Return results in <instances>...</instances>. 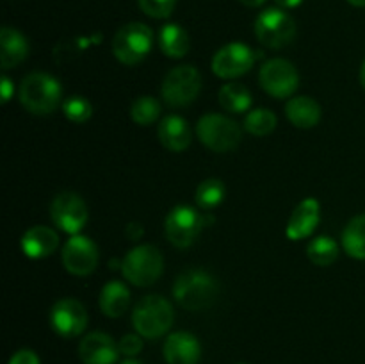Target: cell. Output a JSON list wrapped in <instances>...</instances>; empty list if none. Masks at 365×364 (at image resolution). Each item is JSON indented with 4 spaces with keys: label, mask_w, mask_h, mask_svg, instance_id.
I'll use <instances>...</instances> for the list:
<instances>
[{
    "label": "cell",
    "mask_w": 365,
    "mask_h": 364,
    "mask_svg": "<svg viewBox=\"0 0 365 364\" xmlns=\"http://www.w3.org/2000/svg\"><path fill=\"white\" fill-rule=\"evenodd\" d=\"M220 296V282L203 270H187L173 284V298L187 310H203Z\"/></svg>",
    "instance_id": "cell-1"
},
{
    "label": "cell",
    "mask_w": 365,
    "mask_h": 364,
    "mask_svg": "<svg viewBox=\"0 0 365 364\" xmlns=\"http://www.w3.org/2000/svg\"><path fill=\"white\" fill-rule=\"evenodd\" d=\"M63 96L61 82L50 74L34 71L29 74L20 84V102L29 113L50 114L57 109Z\"/></svg>",
    "instance_id": "cell-2"
},
{
    "label": "cell",
    "mask_w": 365,
    "mask_h": 364,
    "mask_svg": "<svg viewBox=\"0 0 365 364\" xmlns=\"http://www.w3.org/2000/svg\"><path fill=\"white\" fill-rule=\"evenodd\" d=\"M173 320V307L160 295L145 296L132 310V325L135 332L146 339H157L166 334Z\"/></svg>",
    "instance_id": "cell-3"
},
{
    "label": "cell",
    "mask_w": 365,
    "mask_h": 364,
    "mask_svg": "<svg viewBox=\"0 0 365 364\" xmlns=\"http://www.w3.org/2000/svg\"><path fill=\"white\" fill-rule=\"evenodd\" d=\"M164 271V259L159 248L153 245H139L132 248L121 261V273L138 288L155 284Z\"/></svg>",
    "instance_id": "cell-4"
},
{
    "label": "cell",
    "mask_w": 365,
    "mask_h": 364,
    "mask_svg": "<svg viewBox=\"0 0 365 364\" xmlns=\"http://www.w3.org/2000/svg\"><path fill=\"white\" fill-rule=\"evenodd\" d=\"M153 49V31L141 21L123 25L113 39V54L120 63L138 64Z\"/></svg>",
    "instance_id": "cell-5"
},
{
    "label": "cell",
    "mask_w": 365,
    "mask_h": 364,
    "mask_svg": "<svg viewBox=\"0 0 365 364\" xmlns=\"http://www.w3.org/2000/svg\"><path fill=\"white\" fill-rule=\"evenodd\" d=\"M200 141L212 152H230L237 148L242 139V131L237 121L223 114H205L196 123Z\"/></svg>",
    "instance_id": "cell-6"
},
{
    "label": "cell",
    "mask_w": 365,
    "mask_h": 364,
    "mask_svg": "<svg viewBox=\"0 0 365 364\" xmlns=\"http://www.w3.org/2000/svg\"><path fill=\"white\" fill-rule=\"evenodd\" d=\"M202 89V75L192 64H180L168 71L163 81V98L170 107H185L192 103Z\"/></svg>",
    "instance_id": "cell-7"
},
{
    "label": "cell",
    "mask_w": 365,
    "mask_h": 364,
    "mask_svg": "<svg viewBox=\"0 0 365 364\" xmlns=\"http://www.w3.org/2000/svg\"><path fill=\"white\" fill-rule=\"evenodd\" d=\"M255 36L267 49H282L294 39L296 21L287 11L269 7L257 16Z\"/></svg>",
    "instance_id": "cell-8"
},
{
    "label": "cell",
    "mask_w": 365,
    "mask_h": 364,
    "mask_svg": "<svg viewBox=\"0 0 365 364\" xmlns=\"http://www.w3.org/2000/svg\"><path fill=\"white\" fill-rule=\"evenodd\" d=\"M259 81L264 91L274 98H289L299 86V74L287 59H269L259 71Z\"/></svg>",
    "instance_id": "cell-9"
},
{
    "label": "cell",
    "mask_w": 365,
    "mask_h": 364,
    "mask_svg": "<svg viewBox=\"0 0 365 364\" xmlns=\"http://www.w3.org/2000/svg\"><path fill=\"white\" fill-rule=\"evenodd\" d=\"M205 220L202 214L191 206H177L166 216V238L177 248H187L196 241L202 232Z\"/></svg>",
    "instance_id": "cell-10"
},
{
    "label": "cell",
    "mask_w": 365,
    "mask_h": 364,
    "mask_svg": "<svg viewBox=\"0 0 365 364\" xmlns=\"http://www.w3.org/2000/svg\"><path fill=\"white\" fill-rule=\"evenodd\" d=\"M50 218L57 228L75 236L88 223V206L77 193L63 191L50 206Z\"/></svg>",
    "instance_id": "cell-11"
},
{
    "label": "cell",
    "mask_w": 365,
    "mask_h": 364,
    "mask_svg": "<svg viewBox=\"0 0 365 364\" xmlns=\"http://www.w3.org/2000/svg\"><path fill=\"white\" fill-rule=\"evenodd\" d=\"M257 54L245 43H228L214 54L210 68L221 79H237L252 70Z\"/></svg>",
    "instance_id": "cell-12"
},
{
    "label": "cell",
    "mask_w": 365,
    "mask_h": 364,
    "mask_svg": "<svg viewBox=\"0 0 365 364\" xmlns=\"http://www.w3.org/2000/svg\"><path fill=\"white\" fill-rule=\"evenodd\" d=\"M63 264L68 273L86 277L93 273L98 264V248L88 236H71L63 246Z\"/></svg>",
    "instance_id": "cell-13"
},
{
    "label": "cell",
    "mask_w": 365,
    "mask_h": 364,
    "mask_svg": "<svg viewBox=\"0 0 365 364\" xmlns=\"http://www.w3.org/2000/svg\"><path fill=\"white\" fill-rule=\"evenodd\" d=\"M50 325L61 338H77L88 327V313L75 298H63L50 310Z\"/></svg>",
    "instance_id": "cell-14"
},
{
    "label": "cell",
    "mask_w": 365,
    "mask_h": 364,
    "mask_svg": "<svg viewBox=\"0 0 365 364\" xmlns=\"http://www.w3.org/2000/svg\"><path fill=\"white\" fill-rule=\"evenodd\" d=\"M120 348L106 332H91L78 345V357L84 364H116Z\"/></svg>",
    "instance_id": "cell-15"
},
{
    "label": "cell",
    "mask_w": 365,
    "mask_h": 364,
    "mask_svg": "<svg viewBox=\"0 0 365 364\" xmlns=\"http://www.w3.org/2000/svg\"><path fill=\"white\" fill-rule=\"evenodd\" d=\"M321 220V206L316 198H305L296 206L289 218L285 234L291 241H299L314 234Z\"/></svg>",
    "instance_id": "cell-16"
},
{
    "label": "cell",
    "mask_w": 365,
    "mask_h": 364,
    "mask_svg": "<svg viewBox=\"0 0 365 364\" xmlns=\"http://www.w3.org/2000/svg\"><path fill=\"white\" fill-rule=\"evenodd\" d=\"M163 353L168 364H196L202 357V345L191 332H173L168 335Z\"/></svg>",
    "instance_id": "cell-17"
},
{
    "label": "cell",
    "mask_w": 365,
    "mask_h": 364,
    "mask_svg": "<svg viewBox=\"0 0 365 364\" xmlns=\"http://www.w3.org/2000/svg\"><path fill=\"white\" fill-rule=\"evenodd\" d=\"M21 250L29 259H43V257L52 256L59 246V236L53 228L45 225H36L31 227L21 236Z\"/></svg>",
    "instance_id": "cell-18"
},
{
    "label": "cell",
    "mask_w": 365,
    "mask_h": 364,
    "mask_svg": "<svg viewBox=\"0 0 365 364\" xmlns=\"http://www.w3.org/2000/svg\"><path fill=\"white\" fill-rule=\"evenodd\" d=\"M157 136H159V141L163 143L164 148L171 150V152H184L191 145L192 139L189 123L177 114L163 118L159 128H157Z\"/></svg>",
    "instance_id": "cell-19"
},
{
    "label": "cell",
    "mask_w": 365,
    "mask_h": 364,
    "mask_svg": "<svg viewBox=\"0 0 365 364\" xmlns=\"http://www.w3.org/2000/svg\"><path fill=\"white\" fill-rule=\"evenodd\" d=\"M29 56V41L20 31L13 27H2L0 31V64L4 70L18 66Z\"/></svg>",
    "instance_id": "cell-20"
},
{
    "label": "cell",
    "mask_w": 365,
    "mask_h": 364,
    "mask_svg": "<svg viewBox=\"0 0 365 364\" xmlns=\"http://www.w3.org/2000/svg\"><path fill=\"white\" fill-rule=\"evenodd\" d=\"M100 310L107 318H120L130 305V291L121 280H109L98 296Z\"/></svg>",
    "instance_id": "cell-21"
},
{
    "label": "cell",
    "mask_w": 365,
    "mask_h": 364,
    "mask_svg": "<svg viewBox=\"0 0 365 364\" xmlns=\"http://www.w3.org/2000/svg\"><path fill=\"white\" fill-rule=\"evenodd\" d=\"M289 121L298 128H312L321 120V106L307 95L292 96L285 106Z\"/></svg>",
    "instance_id": "cell-22"
},
{
    "label": "cell",
    "mask_w": 365,
    "mask_h": 364,
    "mask_svg": "<svg viewBox=\"0 0 365 364\" xmlns=\"http://www.w3.org/2000/svg\"><path fill=\"white\" fill-rule=\"evenodd\" d=\"M159 49L171 59H180L189 52V36L178 24H166L159 31Z\"/></svg>",
    "instance_id": "cell-23"
},
{
    "label": "cell",
    "mask_w": 365,
    "mask_h": 364,
    "mask_svg": "<svg viewBox=\"0 0 365 364\" xmlns=\"http://www.w3.org/2000/svg\"><path fill=\"white\" fill-rule=\"evenodd\" d=\"M342 248L353 259L365 261V214L348 221L342 231Z\"/></svg>",
    "instance_id": "cell-24"
},
{
    "label": "cell",
    "mask_w": 365,
    "mask_h": 364,
    "mask_svg": "<svg viewBox=\"0 0 365 364\" xmlns=\"http://www.w3.org/2000/svg\"><path fill=\"white\" fill-rule=\"evenodd\" d=\"M252 93L248 88L237 82H228L220 89V103L225 111L234 114H241L252 107Z\"/></svg>",
    "instance_id": "cell-25"
},
{
    "label": "cell",
    "mask_w": 365,
    "mask_h": 364,
    "mask_svg": "<svg viewBox=\"0 0 365 364\" xmlns=\"http://www.w3.org/2000/svg\"><path fill=\"white\" fill-rule=\"evenodd\" d=\"M307 256L316 266H330L339 257V243L330 236H317L307 245Z\"/></svg>",
    "instance_id": "cell-26"
},
{
    "label": "cell",
    "mask_w": 365,
    "mask_h": 364,
    "mask_svg": "<svg viewBox=\"0 0 365 364\" xmlns=\"http://www.w3.org/2000/svg\"><path fill=\"white\" fill-rule=\"evenodd\" d=\"M277 114L273 111L266 109V107H257V109H252L245 118V128L253 136H259V138H264V136H269L271 132L277 128Z\"/></svg>",
    "instance_id": "cell-27"
},
{
    "label": "cell",
    "mask_w": 365,
    "mask_h": 364,
    "mask_svg": "<svg viewBox=\"0 0 365 364\" xmlns=\"http://www.w3.org/2000/svg\"><path fill=\"white\" fill-rule=\"evenodd\" d=\"M225 193H227V188L220 178H207L196 188V203L203 211H210L223 202Z\"/></svg>",
    "instance_id": "cell-28"
},
{
    "label": "cell",
    "mask_w": 365,
    "mask_h": 364,
    "mask_svg": "<svg viewBox=\"0 0 365 364\" xmlns=\"http://www.w3.org/2000/svg\"><path fill=\"white\" fill-rule=\"evenodd\" d=\"M159 114H160L159 100L153 98V96L150 95H143L139 96V98H135L130 107V118L138 125H143V127H148V125L155 123Z\"/></svg>",
    "instance_id": "cell-29"
},
{
    "label": "cell",
    "mask_w": 365,
    "mask_h": 364,
    "mask_svg": "<svg viewBox=\"0 0 365 364\" xmlns=\"http://www.w3.org/2000/svg\"><path fill=\"white\" fill-rule=\"evenodd\" d=\"M63 113L73 123H86L93 114V106L88 98L81 95H73L64 100Z\"/></svg>",
    "instance_id": "cell-30"
},
{
    "label": "cell",
    "mask_w": 365,
    "mask_h": 364,
    "mask_svg": "<svg viewBox=\"0 0 365 364\" xmlns=\"http://www.w3.org/2000/svg\"><path fill=\"white\" fill-rule=\"evenodd\" d=\"M143 13L150 18H168L175 9L177 0H138Z\"/></svg>",
    "instance_id": "cell-31"
},
{
    "label": "cell",
    "mask_w": 365,
    "mask_h": 364,
    "mask_svg": "<svg viewBox=\"0 0 365 364\" xmlns=\"http://www.w3.org/2000/svg\"><path fill=\"white\" fill-rule=\"evenodd\" d=\"M120 353L127 357H135L143 350V335L139 334H127L118 343Z\"/></svg>",
    "instance_id": "cell-32"
},
{
    "label": "cell",
    "mask_w": 365,
    "mask_h": 364,
    "mask_svg": "<svg viewBox=\"0 0 365 364\" xmlns=\"http://www.w3.org/2000/svg\"><path fill=\"white\" fill-rule=\"evenodd\" d=\"M9 364H41L39 357L36 355L32 350H18L13 357L9 359Z\"/></svg>",
    "instance_id": "cell-33"
},
{
    "label": "cell",
    "mask_w": 365,
    "mask_h": 364,
    "mask_svg": "<svg viewBox=\"0 0 365 364\" xmlns=\"http://www.w3.org/2000/svg\"><path fill=\"white\" fill-rule=\"evenodd\" d=\"M0 89H2V103H7L11 100V96H13L14 86L11 82V79L6 77V75L0 79Z\"/></svg>",
    "instance_id": "cell-34"
},
{
    "label": "cell",
    "mask_w": 365,
    "mask_h": 364,
    "mask_svg": "<svg viewBox=\"0 0 365 364\" xmlns=\"http://www.w3.org/2000/svg\"><path fill=\"white\" fill-rule=\"evenodd\" d=\"M145 234V231H143V227L139 223H128L127 225V236H128V239H130V241H138L139 238H141V236Z\"/></svg>",
    "instance_id": "cell-35"
},
{
    "label": "cell",
    "mask_w": 365,
    "mask_h": 364,
    "mask_svg": "<svg viewBox=\"0 0 365 364\" xmlns=\"http://www.w3.org/2000/svg\"><path fill=\"white\" fill-rule=\"evenodd\" d=\"M274 2L280 7H284V9H294V7H298L303 0H274Z\"/></svg>",
    "instance_id": "cell-36"
},
{
    "label": "cell",
    "mask_w": 365,
    "mask_h": 364,
    "mask_svg": "<svg viewBox=\"0 0 365 364\" xmlns=\"http://www.w3.org/2000/svg\"><path fill=\"white\" fill-rule=\"evenodd\" d=\"M239 2L245 4V6H248V7H259V6H262L266 0H239Z\"/></svg>",
    "instance_id": "cell-37"
},
{
    "label": "cell",
    "mask_w": 365,
    "mask_h": 364,
    "mask_svg": "<svg viewBox=\"0 0 365 364\" xmlns=\"http://www.w3.org/2000/svg\"><path fill=\"white\" fill-rule=\"evenodd\" d=\"M360 82H362V88L365 89V61H364L362 68H360Z\"/></svg>",
    "instance_id": "cell-38"
},
{
    "label": "cell",
    "mask_w": 365,
    "mask_h": 364,
    "mask_svg": "<svg viewBox=\"0 0 365 364\" xmlns=\"http://www.w3.org/2000/svg\"><path fill=\"white\" fill-rule=\"evenodd\" d=\"M121 364H143V363H141V360L134 359V357H127V359H125Z\"/></svg>",
    "instance_id": "cell-39"
},
{
    "label": "cell",
    "mask_w": 365,
    "mask_h": 364,
    "mask_svg": "<svg viewBox=\"0 0 365 364\" xmlns=\"http://www.w3.org/2000/svg\"><path fill=\"white\" fill-rule=\"evenodd\" d=\"M348 2L355 7H365V0H348Z\"/></svg>",
    "instance_id": "cell-40"
},
{
    "label": "cell",
    "mask_w": 365,
    "mask_h": 364,
    "mask_svg": "<svg viewBox=\"0 0 365 364\" xmlns=\"http://www.w3.org/2000/svg\"><path fill=\"white\" fill-rule=\"evenodd\" d=\"M239 364H246V363H239Z\"/></svg>",
    "instance_id": "cell-41"
}]
</instances>
